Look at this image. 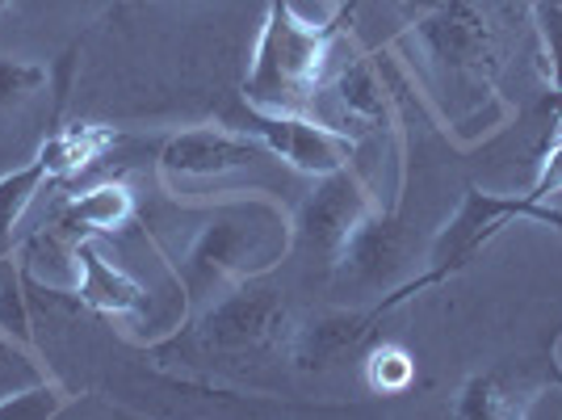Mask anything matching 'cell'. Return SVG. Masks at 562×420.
I'll list each match as a JSON object with an SVG mask.
<instances>
[{"instance_id": "1", "label": "cell", "mask_w": 562, "mask_h": 420, "mask_svg": "<svg viewBox=\"0 0 562 420\" xmlns=\"http://www.w3.org/2000/svg\"><path fill=\"white\" fill-rule=\"evenodd\" d=\"M294 248V223L278 198L265 194H232L218 198L198 235L189 240L181 265L172 278L181 290V320L218 299L227 286L244 278L273 274Z\"/></svg>"}, {"instance_id": "2", "label": "cell", "mask_w": 562, "mask_h": 420, "mask_svg": "<svg viewBox=\"0 0 562 420\" xmlns=\"http://www.w3.org/2000/svg\"><path fill=\"white\" fill-rule=\"evenodd\" d=\"M294 332V311L285 303V290H278L269 274L244 278L227 286L218 299L181 320V332L165 341H151L147 353L160 357V366H244L265 353L285 350Z\"/></svg>"}, {"instance_id": "3", "label": "cell", "mask_w": 562, "mask_h": 420, "mask_svg": "<svg viewBox=\"0 0 562 420\" xmlns=\"http://www.w3.org/2000/svg\"><path fill=\"white\" fill-rule=\"evenodd\" d=\"M352 18V4L331 9L328 18H303L290 0H269L260 22L252 64L244 76V101L265 110H294L311 114L315 97L336 59V43Z\"/></svg>"}, {"instance_id": "4", "label": "cell", "mask_w": 562, "mask_h": 420, "mask_svg": "<svg viewBox=\"0 0 562 420\" xmlns=\"http://www.w3.org/2000/svg\"><path fill=\"white\" fill-rule=\"evenodd\" d=\"M550 214H554V207H550V202H533L529 194H483V189L470 186L467 194H462L458 210L446 219V228L432 235V244H428V253H424L420 274H412L407 281H398L395 290H386V295L374 303L378 320H382L386 311H395L398 303H407V299L424 295V290H432V286H441V281L458 278L470 261L492 244L495 235H504L508 228L525 223V219L550 223Z\"/></svg>"}, {"instance_id": "5", "label": "cell", "mask_w": 562, "mask_h": 420, "mask_svg": "<svg viewBox=\"0 0 562 420\" xmlns=\"http://www.w3.org/2000/svg\"><path fill=\"white\" fill-rule=\"evenodd\" d=\"M407 43L420 51V59L446 89L467 97H495L499 30L474 0H437L412 22Z\"/></svg>"}, {"instance_id": "6", "label": "cell", "mask_w": 562, "mask_h": 420, "mask_svg": "<svg viewBox=\"0 0 562 420\" xmlns=\"http://www.w3.org/2000/svg\"><path fill=\"white\" fill-rule=\"evenodd\" d=\"M232 126L248 131L273 161L290 164L294 173H306V177L336 173L357 156V140L349 131L311 114H294V110H265L252 101H239Z\"/></svg>"}, {"instance_id": "7", "label": "cell", "mask_w": 562, "mask_h": 420, "mask_svg": "<svg viewBox=\"0 0 562 420\" xmlns=\"http://www.w3.org/2000/svg\"><path fill=\"white\" fill-rule=\"evenodd\" d=\"M374 207L378 198L352 164L315 177V189L299 202V210H290V223H294V248L290 253H303V257L331 269L336 257L345 253L349 235L357 232V223Z\"/></svg>"}, {"instance_id": "8", "label": "cell", "mask_w": 562, "mask_h": 420, "mask_svg": "<svg viewBox=\"0 0 562 420\" xmlns=\"http://www.w3.org/2000/svg\"><path fill=\"white\" fill-rule=\"evenodd\" d=\"M273 161L248 131L239 126H189L168 135L160 147V181H165L177 198L189 194V186H206V181H223L232 173H248Z\"/></svg>"}, {"instance_id": "9", "label": "cell", "mask_w": 562, "mask_h": 420, "mask_svg": "<svg viewBox=\"0 0 562 420\" xmlns=\"http://www.w3.org/2000/svg\"><path fill=\"white\" fill-rule=\"evenodd\" d=\"M403 228H398L395 210H382L374 207L361 223L357 232L349 235L345 253L336 257L331 274L349 278V286H361V290H395L398 274H403Z\"/></svg>"}, {"instance_id": "10", "label": "cell", "mask_w": 562, "mask_h": 420, "mask_svg": "<svg viewBox=\"0 0 562 420\" xmlns=\"http://www.w3.org/2000/svg\"><path fill=\"white\" fill-rule=\"evenodd\" d=\"M378 311H357V307H331L319 311L303 324H294L285 353L294 362V371H328L352 350H361L366 341H374Z\"/></svg>"}, {"instance_id": "11", "label": "cell", "mask_w": 562, "mask_h": 420, "mask_svg": "<svg viewBox=\"0 0 562 420\" xmlns=\"http://www.w3.org/2000/svg\"><path fill=\"white\" fill-rule=\"evenodd\" d=\"M324 93L336 101V122L331 126L349 131L352 140L382 131L386 118H391V97H386V85H382L378 64L370 55H349V59L331 64Z\"/></svg>"}, {"instance_id": "12", "label": "cell", "mask_w": 562, "mask_h": 420, "mask_svg": "<svg viewBox=\"0 0 562 420\" xmlns=\"http://www.w3.org/2000/svg\"><path fill=\"white\" fill-rule=\"evenodd\" d=\"M68 240H110L139 223V198L126 181H97V186L68 194V202L50 219Z\"/></svg>"}, {"instance_id": "13", "label": "cell", "mask_w": 562, "mask_h": 420, "mask_svg": "<svg viewBox=\"0 0 562 420\" xmlns=\"http://www.w3.org/2000/svg\"><path fill=\"white\" fill-rule=\"evenodd\" d=\"M68 295L80 307H89L97 316H114V320L143 307V286L122 265L105 261L97 240L76 244V278H71Z\"/></svg>"}, {"instance_id": "14", "label": "cell", "mask_w": 562, "mask_h": 420, "mask_svg": "<svg viewBox=\"0 0 562 420\" xmlns=\"http://www.w3.org/2000/svg\"><path fill=\"white\" fill-rule=\"evenodd\" d=\"M117 143V135L110 126H97V122H55L50 126V135L38 143V156L47 161L50 177H55V186L59 181H68L76 173H85L93 161H101L110 147Z\"/></svg>"}, {"instance_id": "15", "label": "cell", "mask_w": 562, "mask_h": 420, "mask_svg": "<svg viewBox=\"0 0 562 420\" xmlns=\"http://www.w3.org/2000/svg\"><path fill=\"white\" fill-rule=\"evenodd\" d=\"M47 186H55V177H50L47 161H43L38 152H34L22 168L0 173V253H4V248H13V232H18V223H22L25 210L34 207V198H38Z\"/></svg>"}, {"instance_id": "16", "label": "cell", "mask_w": 562, "mask_h": 420, "mask_svg": "<svg viewBox=\"0 0 562 420\" xmlns=\"http://www.w3.org/2000/svg\"><path fill=\"white\" fill-rule=\"evenodd\" d=\"M449 412L458 420H504V417H520V404H516L513 387L504 383V374L487 371V374H470Z\"/></svg>"}, {"instance_id": "17", "label": "cell", "mask_w": 562, "mask_h": 420, "mask_svg": "<svg viewBox=\"0 0 562 420\" xmlns=\"http://www.w3.org/2000/svg\"><path fill=\"white\" fill-rule=\"evenodd\" d=\"M71 399L76 396H71L59 378L38 374V378H30L22 387L0 391V420H55Z\"/></svg>"}, {"instance_id": "18", "label": "cell", "mask_w": 562, "mask_h": 420, "mask_svg": "<svg viewBox=\"0 0 562 420\" xmlns=\"http://www.w3.org/2000/svg\"><path fill=\"white\" fill-rule=\"evenodd\" d=\"M25 278L22 261H4L0 257V332L9 341H18L22 350L38 353V341H34V316H30V295H25Z\"/></svg>"}, {"instance_id": "19", "label": "cell", "mask_w": 562, "mask_h": 420, "mask_svg": "<svg viewBox=\"0 0 562 420\" xmlns=\"http://www.w3.org/2000/svg\"><path fill=\"white\" fill-rule=\"evenodd\" d=\"M416 383V357L398 341H374L366 353V387L374 396H403Z\"/></svg>"}, {"instance_id": "20", "label": "cell", "mask_w": 562, "mask_h": 420, "mask_svg": "<svg viewBox=\"0 0 562 420\" xmlns=\"http://www.w3.org/2000/svg\"><path fill=\"white\" fill-rule=\"evenodd\" d=\"M50 89V64L25 55H0V110H18Z\"/></svg>"}, {"instance_id": "21", "label": "cell", "mask_w": 562, "mask_h": 420, "mask_svg": "<svg viewBox=\"0 0 562 420\" xmlns=\"http://www.w3.org/2000/svg\"><path fill=\"white\" fill-rule=\"evenodd\" d=\"M533 18H538L541 43L554 64V85L562 80V0H533Z\"/></svg>"}, {"instance_id": "22", "label": "cell", "mask_w": 562, "mask_h": 420, "mask_svg": "<svg viewBox=\"0 0 562 420\" xmlns=\"http://www.w3.org/2000/svg\"><path fill=\"white\" fill-rule=\"evenodd\" d=\"M546 228H559L562 232V210L559 207H554V214H550V223H546Z\"/></svg>"}, {"instance_id": "23", "label": "cell", "mask_w": 562, "mask_h": 420, "mask_svg": "<svg viewBox=\"0 0 562 420\" xmlns=\"http://www.w3.org/2000/svg\"><path fill=\"white\" fill-rule=\"evenodd\" d=\"M9 4H13V0H0V13H4V9H9Z\"/></svg>"}]
</instances>
